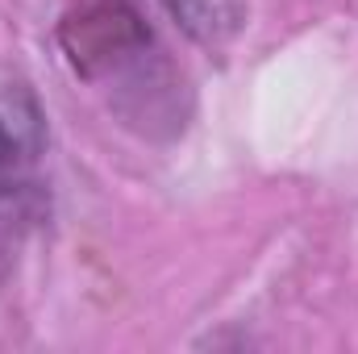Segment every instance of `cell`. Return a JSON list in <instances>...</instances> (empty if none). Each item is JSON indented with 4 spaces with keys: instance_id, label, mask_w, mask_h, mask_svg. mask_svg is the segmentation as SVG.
Listing matches in <instances>:
<instances>
[{
    "instance_id": "6da1fadb",
    "label": "cell",
    "mask_w": 358,
    "mask_h": 354,
    "mask_svg": "<svg viewBox=\"0 0 358 354\" xmlns=\"http://www.w3.org/2000/svg\"><path fill=\"white\" fill-rule=\"evenodd\" d=\"M59 42L76 76L92 84L138 88L155 84L163 63L155 59V38L129 0H76L59 25Z\"/></svg>"
},
{
    "instance_id": "7a4b0ae2",
    "label": "cell",
    "mask_w": 358,
    "mask_h": 354,
    "mask_svg": "<svg viewBox=\"0 0 358 354\" xmlns=\"http://www.w3.org/2000/svg\"><path fill=\"white\" fill-rule=\"evenodd\" d=\"M38 217H42V192L29 171V155L0 117V279H8V271L17 267L21 242Z\"/></svg>"
},
{
    "instance_id": "3957f363",
    "label": "cell",
    "mask_w": 358,
    "mask_h": 354,
    "mask_svg": "<svg viewBox=\"0 0 358 354\" xmlns=\"http://www.w3.org/2000/svg\"><path fill=\"white\" fill-rule=\"evenodd\" d=\"M163 8L176 17V25L200 46L221 50L234 42V34L246 25L242 0H163Z\"/></svg>"
}]
</instances>
